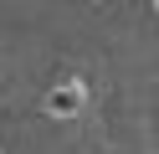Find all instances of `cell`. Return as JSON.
<instances>
[{"label": "cell", "instance_id": "7a4b0ae2", "mask_svg": "<svg viewBox=\"0 0 159 154\" xmlns=\"http://www.w3.org/2000/svg\"><path fill=\"white\" fill-rule=\"evenodd\" d=\"M154 5H159V0H154Z\"/></svg>", "mask_w": 159, "mask_h": 154}, {"label": "cell", "instance_id": "6da1fadb", "mask_svg": "<svg viewBox=\"0 0 159 154\" xmlns=\"http://www.w3.org/2000/svg\"><path fill=\"white\" fill-rule=\"evenodd\" d=\"M82 108V82H67V87H52L46 92V113H52V118H72V113Z\"/></svg>", "mask_w": 159, "mask_h": 154}]
</instances>
